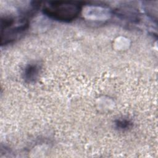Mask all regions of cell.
<instances>
[{"label": "cell", "instance_id": "obj_2", "mask_svg": "<svg viewBox=\"0 0 158 158\" xmlns=\"http://www.w3.org/2000/svg\"><path fill=\"white\" fill-rule=\"evenodd\" d=\"M40 70V67L38 64H31L28 65L25 68L23 73L24 80L28 82L35 81L39 75Z\"/></svg>", "mask_w": 158, "mask_h": 158}, {"label": "cell", "instance_id": "obj_3", "mask_svg": "<svg viewBox=\"0 0 158 158\" xmlns=\"http://www.w3.org/2000/svg\"><path fill=\"white\" fill-rule=\"evenodd\" d=\"M115 127L119 130H128L131 128L132 123L127 118H119L115 121Z\"/></svg>", "mask_w": 158, "mask_h": 158}, {"label": "cell", "instance_id": "obj_1", "mask_svg": "<svg viewBox=\"0 0 158 158\" xmlns=\"http://www.w3.org/2000/svg\"><path fill=\"white\" fill-rule=\"evenodd\" d=\"M81 7L75 2L53 1L49 2L43 9L44 13L49 17L62 22L74 20L79 14Z\"/></svg>", "mask_w": 158, "mask_h": 158}]
</instances>
